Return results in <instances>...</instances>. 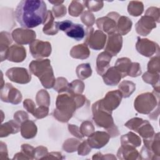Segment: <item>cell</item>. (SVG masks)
Masks as SVG:
<instances>
[{
    "label": "cell",
    "instance_id": "1",
    "mask_svg": "<svg viewBox=\"0 0 160 160\" xmlns=\"http://www.w3.org/2000/svg\"><path fill=\"white\" fill-rule=\"evenodd\" d=\"M15 16L18 22L23 28L37 27L47 19L46 4L42 0L21 1L16 9Z\"/></svg>",
    "mask_w": 160,
    "mask_h": 160
},
{
    "label": "cell",
    "instance_id": "2",
    "mask_svg": "<svg viewBox=\"0 0 160 160\" xmlns=\"http://www.w3.org/2000/svg\"><path fill=\"white\" fill-rule=\"evenodd\" d=\"M29 69L39 78L44 88H51L54 86L55 79L49 59L32 61L29 64Z\"/></svg>",
    "mask_w": 160,
    "mask_h": 160
},
{
    "label": "cell",
    "instance_id": "3",
    "mask_svg": "<svg viewBox=\"0 0 160 160\" xmlns=\"http://www.w3.org/2000/svg\"><path fill=\"white\" fill-rule=\"evenodd\" d=\"M58 30L64 31L68 37L76 41L82 40L85 36L84 26L80 24H75L69 20L56 22Z\"/></svg>",
    "mask_w": 160,
    "mask_h": 160
},
{
    "label": "cell",
    "instance_id": "4",
    "mask_svg": "<svg viewBox=\"0 0 160 160\" xmlns=\"http://www.w3.org/2000/svg\"><path fill=\"white\" fill-rule=\"evenodd\" d=\"M106 35L99 30L94 31L92 28L88 31V35L86 38V42L90 48L94 49H101L103 48L106 42Z\"/></svg>",
    "mask_w": 160,
    "mask_h": 160
},
{
    "label": "cell",
    "instance_id": "5",
    "mask_svg": "<svg viewBox=\"0 0 160 160\" xmlns=\"http://www.w3.org/2000/svg\"><path fill=\"white\" fill-rule=\"evenodd\" d=\"M121 98L122 94L119 91L109 92L104 99L99 101V102L100 103L99 106L100 108H105L106 111L110 112V111H112L118 106L121 102Z\"/></svg>",
    "mask_w": 160,
    "mask_h": 160
},
{
    "label": "cell",
    "instance_id": "6",
    "mask_svg": "<svg viewBox=\"0 0 160 160\" xmlns=\"http://www.w3.org/2000/svg\"><path fill=\"white\" fill-rule=\"evenodd\" d=\"M1 98L4 102H8L17 104L21 102L22 96L18 89L12 87V84L7 83L4 89L1 88Z\"/></svg>",
    "mask_w": 160,
    "mask_h": 160
},
{
    "label": "cell",
    "instance_id": "7",
    "mask_svg": "<svg viewBox=\"0 0 160 160\" xmlns=\"http://www.w3.org/2000/svg\"><path fill=\"white\" fill-rule=\"evenodd\" d=\"M29 49L32 56L35 58L49 56L51 52V44L48 42H43L39 40L33 41Z\"/></svg>",
    "mask_w": 160,
    "mask_h": 160
},
{
    "label": "cell",
    "instance_id": "8",
    "mask_svg": "<svg viewBox=\"0 0 160 160\" xmlns=\"http://www.w3.org/2000/svg\"><path fill=\"white\" fill-rule=\"evenodd\" d=\"M6 74L11 81L15 82L25 84L31 81V75L24 68H12L9 69Z\"/></svg>",
    "mask_w": 160,
    "mask_h": 160
},
{
    "label": "cell",
    "instance_id": "9",
    "mask_svg": "<svg viewBox=\"0 0 160 160\" xmlns=\"http://www.w3.org/2000/svg\"><path fill=\"white\" fill-rule=\"evenodd\" d=\"M108 15L110 16V18L107 16L106 17L98 19L97 20V24L98 28L108 32L109 34H112V32L117 29L116 21L114 18L119 14L116 12H113L109 13Z\"/></svg>",
    "mask_w": 160,
    "mask_h": 160
},
{
    "label": "cell",
    "instance_id": "10",
    "mask_svg": "<svg viewBox=\"0 0 160 160\" xmlns=\"http://www.w3.org/2000/svg\"><path fill=\"white\" fill-rule=\"evenodd\" d=\"M14 40L19 44H28L36 38V33L31 30L16 29L12 33Z\"/></svg>",
    "mask_w": 160,
    "mask_h": 160
},
{
    "label": "cell",
    "instance_id": "11",
    "mask_svg": "<svg viewBox=\"0 0 160 160\" xmlns=\"http://www.w3.org/2000/svg\"><path fill=\"white\" fill-rule=\"evenodd\" d=\"M122 37L119 34H109L106 50L112 56H116L122 46Z\"/></svg>",
    "mask_w": 160,
    "mask_h": 160
},
{
    "label": "cell",
    "instance_id": "12",
    "mask_svg": "<svg viewBox=\"0 0 160 160\" xmlns=\"http://www.w3.org/2000/svg\"><path fill=\"white\" fill-rule=\"evenodd\" d=\"M17 54L24 59L26 58V51L22 46L14 44L8 49L6 59L13 62H21L22 60Z\"/></svg>",
    "mask_w": 160,
    "mask_h": 160
},
{
    "label": "cell",
    "instance_id": "13",
    "mask_svg": "<svg viewBox=\"0 0 160 160\" xmlns=\"http://www.w3.org/2000/svg\"><path fill=\"white\" fill-rule=\"evenodd\" d=\"M88 139L92 148H99L104 146L109 140V135L104 132H96Z\"/></svg>",
    "mask_w": 160,
    "mask_h": 160
},
{
    "label": "cell",
    "instance_id": "14",
    "mask_svg": "<svg viewBox=\"0 0 160 160\" xmlns=\"http://www.w3.org/2000/svg\"><path fill=\"white\" fill-rule=\"evenodd\" d=\"M121 72L115 67H112L108 69L106 74L102 76L104 82L108 85L114 86L117 84L122 78Z\"/></svg>",
    "mask_w": 160,
    "mask_h": 160
},
{
    "label": "cell",
    "instance_id": "15",
    "mask_svg": "<svg viewBox=\"0 0 160 160\" xmlns=\"http://www.w3.org/2000/svg\"><path fill=\"white\" fill-rule=\"evenodd\" d=\"M111 58V54L106 51L99 54L97 59V72L99 74L101 75L106 71L107 68L109 66Z\"/></svg>",
    "mask_w": 160,
    "mask_h": 160
},
{
    "label": "cell",
    "instance_id": "16",
    "mask_svg": "<svg viewBox=\"0 0 160 160\" xmlns=\"http://www.w3.org/2000/svg\"><path fill=\"white\" fill-rule=\"evenodd\" d=\"M21 134L24 138H32L36 136L37 128L32 121H27L21 126Z\"/></svg>",
    "mask_w": 160,
    "mask_h": 160
},
{
    "label": "cell",
    "instance_id": "17",
    "mask_svg": "<svg viewBox=\"0 0 160 160\" xmlns=\"http://www.w3.org/2000/svg\"><path fill=\"white\" fill-rule=\"evenodd\" d=\"M46 23L43 28V32L47 34H55L58 32L56 22H54L52 12L48 11V16L46 20Z\"/></svg>",
    "mask_w": 160,
    "mask_h": 160
},
{
    "label": "cell",
    "instance_id": "18",
    "mask_svg": "<svg viewBox=\"0 0 160 160\" xmlns=\"http://www.w3.org/2000/svg\"><path fill=\"white\" fill-rule=\"evenodd\" d=\"M19 131L18 125L13 121L2 124L1 127V137L7 136L9 133H16Z\"/></svg>",
    "mask_w": 160,
    "mask_h": 160
},
{
    "label": "cell",
    "instance_id": "19",
    "mask_svg": "<svg viewBox=\"0 0 160 160\" xmlns=\"http://www.w3.org/2000/svg\"><path fill=\"white\" fill-rule=\"evenodd\" d=\"M132 22L127 17L121 16L118 19V31L119 32L124 35L128 33L131 28Z\"/></svg>",
    "mask_w": 160,
    "mask_h": 160
},
{
    "label": "cell",
    "instance_id": "20",
    "mask_svg": "<svg viewBox=\"0 0 160 160\" xmlns=\"http://www.w3.org/2000/svg\"><path fill=\"white\" fill-rule=\"evenodd\" d=\"M128 12L133 16H138L143 11V4L140 1H131L128 7Z\"/></svg>",
    "mask_w": 160,
    "mask_h": 160
},
{
    "label": "cell",
    "instance_id": "21",
    "mask_svg": "<svg viewBox=\"0 0 160 160\" xmlns=\"http://www.w3.org/2000/svg\"><path fill=\"white\" fill-rule=\"evenodd\" d=\"M89 52L88 48L82 44L81 51H79V48L78 46H74L71 51V55L72 57L75 58H80V59H85L89 56Z\"/></svg>",
    "mask_w": 160,
    "mask_h": 160
},
{
    "label": "cell",
    "instance_id": "22",
    "mask_svg": "<svg viewBox=\"0 0 160 160\" xmlns=\"http://www.w3.org/2000/svg\"><path fill=\"white\" fill-rule=\"evenodd\" d=\"M119 88L123 92V97L128 98L134 92L136 88V86L133 82L126 81H122L119 84Z\"/></svg>",
    "mask_w": 160,
    "mask_h": 160
},
{
    "label": "cell",
    "instance_id": "23",
    "mask_svg": "<svg viewBox=\"0 0 160 160\" xmlns=\"http://www.w3.org/2000/svg\"><path fill=\"white\" fill-rule=\"evenodd\" d=\"M76 72L78 78L84 79L91 76V69L89 64H83L78 66Z\"/></svg>",
    "mask_w": 160,
    "mask_h": 160
},
{
    "label": "cell",
    "instance_id": "24",
    "mask_svg": "<svg viewBox=\"0 0 160 160\" xmlns=\"http://www.w3.org/2000/svg\"><path fill=\"white\" fill-rule=\"evenodd\" d=\"M83 1H73L71 2L69 7V14L72 16H78L79 14L84 9V4L82 3Z\"/></svg>",
    "mask_w": 160,
    "mask_h": 160
},
{
    "label": "cell",
    "instance_id": "25",
    "mask_svg": "<svg viewBox=\"0 0 160 160\" xmlns=\"http://www.w3.org/2000/svg\"><path fill=\"white\" fill-rule=\"evenodd\" d=\"M84 4L87 8L92 11H98L101 9L103 6L102 1H84Z\"/></svg>",
    "mask_w": 160,
    "mask_h": 160
},
{
    "label": "cell",
    "instance_id": "26",
    "mask_svg": "<svg viewBox=\"0 0 160 160\" xmlns=\"http://www.w3.org/2000/svg\"><path fill=\"white\" fill-rule=\"evenodd\" d=\"M55 17L59 18L64 16L66 13V8L62 4H56L52 8Z\"/></svg>",
    "mask_w": 160,
    "mask_h": 160
},
{
    "label": "cell",
    "instance_id": "27",
    "mask_svg": "<svg viewBox=\"0 0 160 160\" xmlns=\"http://www.w3.org/2000/svg\"><path fill=\"white\" fill-rule=\"evenodd\" d=\"M82 21L84 23V24H86L88 26H91L93 22H92L91 21H89V19L91 21H94V16H93V14L92 13H91L89 11H85L83 14H82Z\"/></svg>",
    "mask_w": 160,
    "mask_h": 160
}]
</instances>
